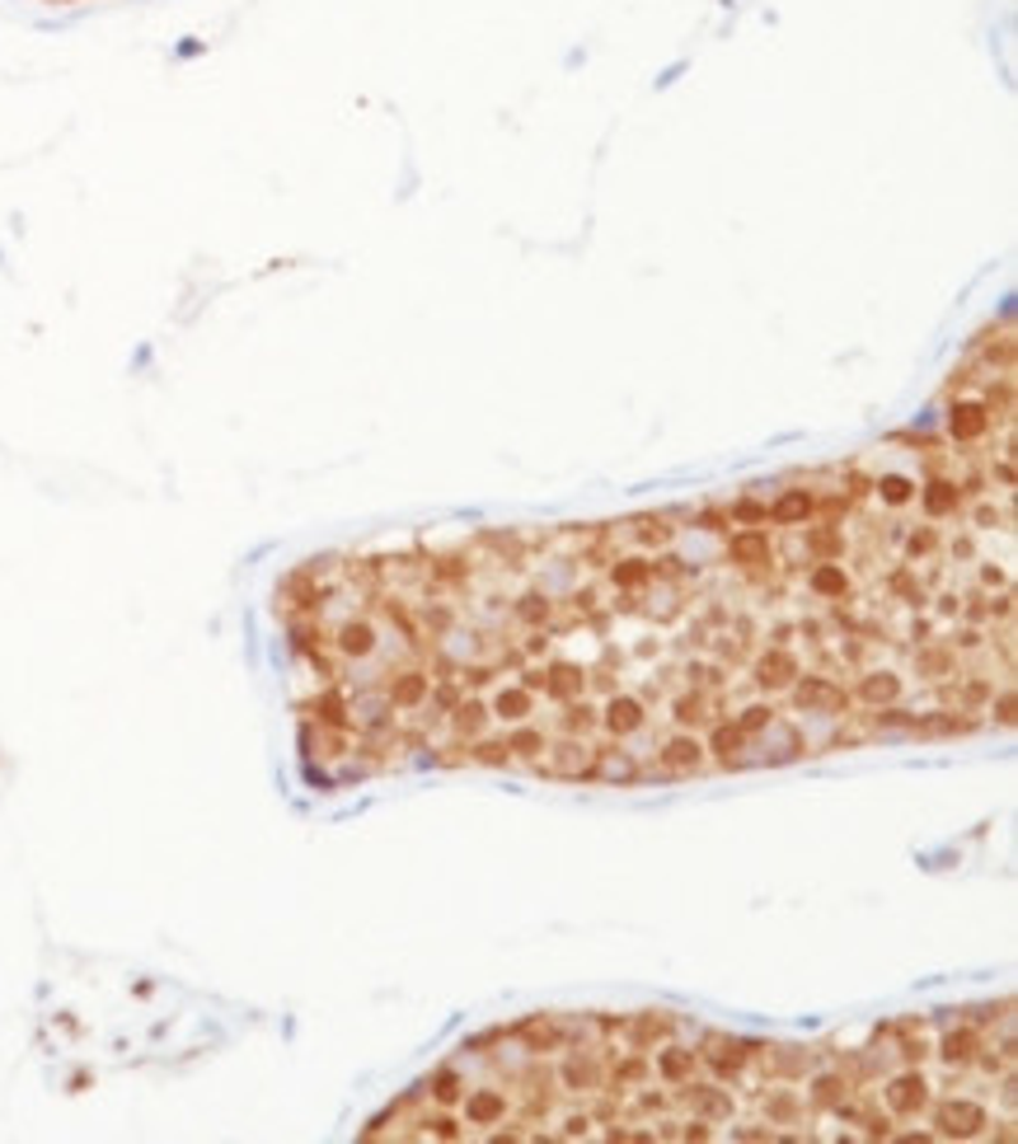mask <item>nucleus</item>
<instances>
[{
    "label": "nucleus",
    "mask_w": 1018,
    "mask_h": 1144,
    "mask_svg": "<svg viewBox=\"0 0 1018 1144\" xmlns=\"http://www.w3.org/2000/svg\"><path fill=\"white\" fill-rule=\"evenodd\" d=\"M981 1046H986V1042H981L976 1028H958V1032H948L943 1042H939V1055H943L948 1069H967V1065H976Z\"/></svg>",
    "instance_id": "a211bd4d"
},
{
    "label": "nucleus",
    "mask_w": 1018,
    "mask_h": 1144,
    "mask_svg": "<svg viewBox=\"0 0 1018 1144\" xmlns=\"http://www.w3.org/2000/svg\"><path fill=\"white\" fill-rule=\"evenodd\" d=\"M494 718H502V723H525V718H531V690H525V685L502 690L494 699Z\"/></svg>",
    "instance_id": "cd10ccee"
},
{
    "label": "nucleus",
    "mask_w": 1018,
    "mask_h": 1144,
    "mask_svg": "<svg viewBox=\"0 0 1018 1144\" xmlns=\"http://www.w3.org/2000/svg\"><path fill=\"white\" fill-rule=\"evenodd\" d=\"M765 1112H770V1125H794V1121H803L807 1102L794 1093V1088H770Z\"/></svg>",
    "instance_id": "a878e982"
},
{
    "label": "nucleus",
    "mask_w": 1018,
    "mask_h": 1144,
    "mask_svg": "<svg viewBox=\"0 0 1018 1144\" xmlns=\"http://www.w3.org/2000/svg\"><path fill=\"white\" fill-rule=\"evenodd\" d=\"M428 695H432V676H423L418 666L395 671L390 680H385V709L409 713V709H418V703H428Z\"/></svg>",
    "instance_id": "0eeeda50"
},
{
    "label": "nucleus",
    "mask_w": 1018,
    "mask_h": 1144,
    "mask_svg": "<svg viewBox=\"0 0 1018 1144\" xmlns=\"http://www.w3.org/2000/svg\"><path fill=\"white\" fill-rule=\"evenodd\" d=\"M525 690H545L550 699H573L587 690V676L577 666H554V671H531L525 676Z\"/></svg>",
    "instance_id": "ddd939ff"
},
{
    "label": "nucleus",
    "mask_w": 1018,
    "mask_h": 1144,
    "mask_svg": "<svg viewBox=\"0 0 1018 1144\" xmlns=\"http://www.w3.org/2000/svg\"><path fill=\"white\" fill-rule=\"evenodd\" d=\"M423 1093L436 1102V1107H451V1102H461V1093H465V1084L451 1075V1069H436V1075L423 1084Z\"/></svg>",
    "instance_id": "c756f323"
},
{
    "label": "nucleus",
    "mask_w": 1018,
    "mask_h": 1144,
    "mask_svg": "<svg viewBox=\"0 0 1018 1144\" xmlns=\"http://www.w3.org/2000/svg\"><path fill=\"white\" fill-rule=\"evenodd\" d=\"M991 713H995V723L999 728H1014V690H1005V695H991Z\"/></svg>",
    "instance_id": "473e14b6"
},
{
    "label": "nucleus",
    "mask_w": 1018,
    "mask_h": 1144,
    "mask_svg": "<svg viewBox=\"0 0 1018 1144\" xmlns=\"http://www.w3.org/2000/svg\"><path fill=\"white\" fill-rule=\"evenodd\" d=\"M672 718L680 732H695V728H713L718 723V703L709 699V690H690L672 703Z\"/></svg>",
    "instance_id": "2eb2a0df"
},
{
    "label": "nucleus",
    "mask_w": 1018,
    "mask_h": 1144,
    "mask_svg": "<svg viewBox=\"0 0 1018 1144\" xmlns=\"http://www.w3.org/2000/svg\"><path fill=\"white\" fill-rule=\"evenodd\" d=\"M512 614H517L521 624H531V629H550L554 601H550V596H540V591H531V596H521V601L512 606Z\"/></svg>",
    "instance_id": "c85d7f7f"
},
{
    "label": "nucleus",
    "mask_w": 1018,
    "mask_h": 1144,
    "mask_svg": "<svg viewBox=\"0 0 1018 1144\" xmlns=\"http://www.w3.org/2000/svg\"><path fill=\"white\" fill-rule=\"evenodd\" d=\"M531 765H535V774H545V779H558V784H591L596 746H587V742H577V736H568V742H558V746H545V755H540V760H531Z\"/></svg>",
    "instance_id": "f257e3e1"
},
{
    "label": "nucleus",
    "mask_w": 1018,
    "mask_h": 1144,
    "mask_svg": "<svg viewBox=\"0 0 1018 1144\" xmlns=\"http://www.w3.org/2000/svg\"><path fill=\"white\" fill-rule=\"evenodd\" d=\"M934 1125H939V1135H948V1140H976L991 1125V1112L981 1102H972V1098H948V1102L934 1107Z\"/></svg>",
    "instance_id": "7ed1b4c3"
},
{
    "label": "nucleus",
    "mask_w": 1018,
    "mask_h": 1144,
    "mask_svg": "<svg viewBox=\"0 0 1018 1144\" xmlns=\"http://www.w3.org/2000/svg\"><path fill=\"white\" fill-rule=\"evenodd\" d=\"M807 587H812V596H821V601H850V573H845V563L817 558V568L807 573Z\"/></svg>",
    "instance_id": "dca6fc26"
},
{
    "label": "nucleus",
    "mask_w": 1018,
    "mask_h": 1144,
    "mask_svg": "<svg viewBox=\"0 0 1018 1144\" xmlns=\"http://www.w3.org/2000/svg\"><path fill=\"white\" fill-rule=\"evenodd\" d=\"M507 1036H512V1042H525V1051H535V1055H550V1051L564 1046V1028H558L554 1018H545V1013L525 1018V1023H517Z\"/></svg>",
    "instance_id": "f8f14e48"
},
{
    "label": "nucleus",
    "mask_w": 1018,
    "mask_h": 1144,
    "mask_svg": "<svg viewBox=\"0 0 1018 1144\" xmlns=\"http://www.w3.org/2000/svg\"><path fill=\"white\" fill-rule=\"evenodd\" d=\"M672 1032H676L672 1013H639V1018H629V1023H620V1036L634 1051H653L662 1036H672Z\"/></svg>",
    "instance_id": "9d476101"
},
{
    "label": "nucleus",
    "mask_w": 1018,
    "mask_h": 1144,
    "mask_svg": "<svg viewBox=\"0 0 1018 1144\" xmlns=\"http://www.w3.org/2000/svg\"><path fill=\"white\" fill-rule=\"evenodd\" d=\"M699 765H705V746L695 742V732H676L662 742L653 774H662V779H690V774H699Z\"/></svg>",
    "instance_id": "20e7f679"
},
{
    "label": "nucleus",
    "mask_w": 1018,
    "mask_h": 1144,
    "mask_svg": "<svg viewBox=\"0 0 1018 1144\" xmlns=\"http://www.w3.org/2000/svg\"><path fill=\"white\" fill-rule=\"evenodd\" d=\"M770 723H775V709H765V703H751V709H742V718H737V728H742L746 736L770 732Z\"/></svg>",
    "instance_id": "2f4dec72"
},
{
    "label": "nucleus",
    "mask_w": 1018,
    "mask_h": 1144,
    "mask_svg": "<svg viewBox=\"0 0 1018 1144\" xmlns=\"http://www.w3.org/2000/svg\"><path fill=\"white\" fill-rule=\"evenodd\" d=\"M916 671L929 680V685H943L958 676V647L953 643H925L916 653Z\"/></svg>",
    "instance_id": "f3484780"
},
{
    "label": "nucleus",
    "mask_w": 1018,
    "mask_h": 1144,
    "mask_svg": "<svg viewBox=\"0 0 1018 1144\" xmlns=\"http://www.w3.org/2000/svg\"><path fill=\"white\" fill-rule=\"evenodd\" d=\"M788 690H794V703H798V709H807V713L850 718V703H854V695L845 690V685L827 680V676H807V680H794V685H788Z\"/></svg>",
    "instance_id": "f03ea898"
},
{
    "label": "nucleus",
    "mask_w": 1018,
    "mask_h": 1144,
    "mask_svg": "<svg viewBox=\"0 0 1018 1144\" xmlns=\"http://www.w3.org/2000/svg\"><path fill=\"white\" fill-rule=\"evenodd\" d=\"M709 751L718 755V765L732 769V765H746V732L737 723H713V736H709Z\"/></svg>",
    "instance_id": "aec40b11"
},
{
    "label": "nucleus",
    "mask_w": 1018,
    "mask_h": 1144,
    "mask_svg": "<svg viewBox=\"0 0 1018 1144\" xmlns=\"http://www.w3.org/2000/svg\"><path fill=\"white\" fill-rule=\"evenodd\" d=\"M639 728H643V703H639V699H610L606 732H610V736H629V732H639Z\"/></svg>",
    "instance_id": "393cba45"
},
{
    "label": "nucleus",
    "mask_w": 1018,
    "mask_h": 1144,
    "mask_svg": "<svg viewBox=\"0 0 1018 1144\" xmlns=\"http://www.w3.org/2000/svg\"><path fill=\"white\" fill-rule=\"evenodd\" d=\"M680 1102H686L699 1121H723V1117H732V1098L723 1093V1088H713V1084H695V1079L680 1084Z\"/></svg>",
    "instance_id": "9b49d317"
},
{
    "label": "nucleus",
    "mask_w": 1018,
    "mask_h": 1144,
    "mask_svg": "<svg viewBox=\"0 0 1018 1144\" xmlns=\"http://www.w3.org/2000/svg\"><path fill=\"white\" fill-rule=\"evenodd\" d=\"M446 723H451V732L461 736V742H474V736L484 732V723H488V709L479 699H461L455 709L446 713Z\"/></svg>",
    "instance_id": "4be33fe9"
},
{
    "label": "nucleus",
    "mask_w": 1018,
    "mask_h": 1144,
    "mask_svg": "<svg viewBox=\"0 0 1018 1144\" xmlns=\"http://www.w3.org/2000/svg\"><path fill=\"white\" fill-rule=\"evenodd\" d=\"M469 765H512V751H507V742H474L469 746Z\"/></svg>",
    "instance_id": "7c9ffc66"
},
{
    "label": "nucleus",
    "mask_w": 1018,
    "mask_h": 1144,
    "mask_svg": "<svg viewBox=\"0 0 1018 1144\" xmlns=\"http://www.w3.org/2000/svg\"><path fill=\"white\" fill-rule=\"evenodd\" d=\"M643 765L629 751L616 746H596V765H591V784H639Z\"/></svg>",
    "instance_id": "1a4fd4ad"
},
{
    "label": "nucleus",
    "mask_w": 1018,
    "mask_h": 1144,
    "mask_svg": "<svg viewBox=\"0 0 1018 1144\" xmlns=\"http://www.w3.org/2000/svg\"><path fill=\"white\" fill-rule=\"evenodd\" d=\"M507 751H512V760H540L545 755V728H531V723H512V732L502 736Z\"/></svg>",
    "instance_id": "5701e85b"
},
{
    "label": "nucleus",
    "mask_w": 1018,
    "mask_h": 1144,
    "mask_svg": "<svg viewBox=\"0 0 1018 1144\" xmlns=\"http://www.w3.org/2000/svg\"><path fill=\"white\" fill-rule=\"evenodd\" d=\"M695 1055H699V1065H709L718 1079H737V1075L746 1069L751 1055H756V1046H746V1042H728V1036L709 1032V1036H705V1046H699Z\"/></svg>",
    "instance_id": "39448f33"
},
{
    "label": "nucleus",
    "mask_w": 1018,
    "mask_h": 1144,
    "mask_svg": "<svg viewBox=\"0 0 1018 1144\" xmlns=\"http://www.w3.org/2000/svg\"><path fill=\"white\" fill-rule=\"evenodd\" d=\"M854 699H859V703H868V709L897 703V699H901V676H892V671H868V676H859Z\"/></svg>",
    "instance_id": "6ab92c4d"
},
{
    "label": "nucleus",
    "mask_w": 1018,
    "mask_h": 1144,
    "mask_svg": "<svg viewBox=\"0 0 1018 1144\" xmlns=\"http://www.w3.org/2000/svg\"><path fill=\"white\" fill-rule=\"evenodd\" d=\"M564 1084L573 1088V1093H606V1060L601 1055H583L577 1051L573 1060L564 1065Z\"/></svg>",
    "instance_id": "4468645a"
},
{
    "label": "nucleus",
    "mask_w": 1018,
    "mask_h": 1144,
    "mask_svg": "<svg viewBox=\"0 0 1018 1144\" xmlns=\"http://www.w3.org/2000/svg\"><path fill=\"white\" fill-rule=\"evenodd\" d=\"M695 1065H699L695 1051H662V1055H657V1075H662L666 1084H690V1079H695Z\"/></svg>",
    "instance_id": "bb28decb"
},
{
    "label": "nucleus",
    "mask_w": 1018,
    "mask_h": 1144,
    "mask_svg": "<svg viewBox=\"0 0 1018 1144\" xmlns=\"http://www.w3.org/2000/svg\"><path fill=\"white\" fill-rule=\"evenodd\" d=\"M803 671H798V657L788 653L784 643H775V647H765V653L756 657V685L761 690H788Z\"/></svg>",
    "instance_id": "6e6552de"
},
{
    "label": "nucleus",
    "mask_w": 1018,
    "mask_h": 1144,
    "mask_svg": "<svg viewBox=\"0 0 1018 1144\" xmlns=\"http://www.w3.org/2000/svg\"><path fill=\"white\" fill-rule=\"evenodd\" d=\"M610 582H616L620 591H639V587H648V582H657V577H653V558H643V554H634V558H610Z\"/></svg>",
    "instance_id": "412c9836"
},
{
    "label": "nucleus",
    "mask_w": 1018,
    "mask_h": 1144,
    "mask_svg": "<svg viewBox=\"0 0 1018 1144\" xmlns=\"http://www.w3.org/2000/svg\"><path fill=\"white\" fill-rule=\"evenodd\" d=\"M465 1117H469V1125H498L507 1117V1098L494 1093V1088H479V1093L465 1098Z\"/></svg>",
    "instance_id": "b1692460"
},
{
    "label": "nucleus",
    "mask_w": 1018,
    "mask_h": 1144,
    "mask_svg": "<svg viewBox=\"0 0 1018 1144\" xmlns=\"http://www.w3.org/2000/svg\"><path fill=\"white\" fill-rule=\"evenodd\" d=\"M883 1102H887V1117H920L929 1107V1079L925 1075H897L887 1088H883Z\"/></svg>",
    "instance_id": "423d86ee"
}]
</instances>
